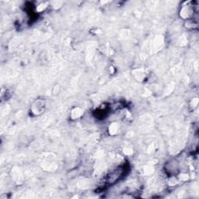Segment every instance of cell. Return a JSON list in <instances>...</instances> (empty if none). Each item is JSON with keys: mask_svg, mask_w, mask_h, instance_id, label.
I'll list each match as a JSON object with an SVG mask.
<instances>
[{"mask_svg": "<svg viewBox=\"0 0 199 199\" xmlns=\"http://www.w3.org/2000/svg\"><path fill=\"white\" fill-rule=\"evenodd\" d=\"M118 130H119V127H118V125L117 123H112L109 126V132L111 135L118 134Z\"/></svg>", "mask_w": 199, "mask_h": 199, "instance_id": "8992f818", "label": "cell"}, {"mask_svg": "<svg viewBox=\"0 0 199 199\" xmlns=\"http://www.w3.org/2000/svg\"><path fill=\"white\" fill-rule=\"evenodd\" d=\"M124 153L126 154V155H131V154L132 153V148H125V150H124Z\"/></svg>", "mask_w": 199, "mask_h": 199, "instance_id": "9c48e42d", "label": "cell"}, {"mask_svg": "<svg viewBox=\"0 0 199 199\" xmlns=\"http://www.w3.org/2000/svg\"><path fill=\"white\" fill-rule=\"evenodd\" d=\"M197 103H198V100H197V98H194V99H193L192 100H191V106L192 107L193 109H194V108H195L197 106Z\"/></svg>", "mask_w": 199, "mask_h": 199, "instance_id": "ba28073f", "label": "cell"}, {"mask_svg": "<svg viewBox=\"0 0 199 199\" xmlns=\"http://www.w3.org/2000/svg\"><path fill=\"white\" fill-rule=\"evenodd\" d=\"M188 178H189V177H188V175H187V174H181V175L179 176V181H187V180H188Z\"/></svg>", "mask_w": 199, "mask_h": 199, "instance_id": "52a82bcc", "label": "cell"}, {"mask_svg": "<svg viewBox=\"0 0 199 199\" xmlns=\"http://www.w3.org/2000/svg\"><path fill=\"white\" fill-rule=\"evenodd\" d=\"M83 110L82 109V108L80 107H75L73 108V110H72L71 111V118L72 119H73V120H76V119H79L80 117L83 116Z\"/></svg>", "mask_w": 199, "mask_h": 199, "instance_id": "277c9868", "label": "cell"}, {"mask_svg": "<svg viewBox=\"0 0 199 199\" xmlns=\"http://www.w3.org/2000/svg\"><path fill=\"white\" fill-rule=\"evenodd\" d=\"M125 173L124 167H118L117 169L112 171L110 174H108L105 177V182L107 184H112L118 181L122 177L123 174Z\"/></svg>", "mask_w": 199, "mask_h": 199, "instance_id": "7a4b0ae2", "label": "cell"}, {"mask_svg": "<svg viewBox=\"0 0 199 199\" xmlns=\"http://www.w3.org/2000/svg\"><path fill=\"white\" fill-rule=\"evenodd\" d=\"M133 76L139 82L143 81L145 78V73L142 69H137L133 72Z\"/></svg>", "mask_w": 199, "mask_h": 199, "instance_id": "5b68a950", "label": "cell"}, {"mask_svg": "<svg viewBox=\"0 0 199 199\" xmlns=\"http://www.w3.org/2000/svg\"><path fill=\"white\" fill-rule=\"evenodd\" d=\"M194 7L193 6L190 5V4H186V5L183 6L181 7V10H180V17L181 18L184 19V20H190L192 19L193 15H194Z\"/></svg>", "mask_w": 199, "mask_h": 199, "instance_id": "3957f363", "label": "cell"}, {"mask_svg": "<svg viewBox=\"0 0 199 199\" xmlns=\"http://www.w3.org/2000/svg\"><path fill=\"white\" fill-rule=\"evenodd\" d=\"M46 100L43 98H39L37 99L33 103V104L31 105V111L34 116H37V115H41L42 113H44V111L46 109Z\"/></svg>", "mask_w": 199, "mask_h": 199, "instance_id": "6da1fadb", "label": "cell"}]
</instances>
